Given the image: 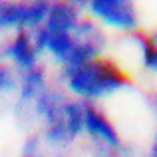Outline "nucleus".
Masks as SVG:
<instances>
[{"label":"nucleus","instance_id":"nucleus-9","mask_svg":"<svg viewBox=\"0 0 157 157\" xmlns=\"http://www.w3.org/2000/svg\"><path fill=\"white\" fill-rule=\"evenodd\" d=\"M4 62L16 74L32 70L40 64H46L36 30H22L12 34L4 48Z\"/></svg>","mask_w":157,"mask_h":157},{"label":"nucleus","instance_id":"nucleus-2","mask_svg":"<svg viewBox=\"0 0 157 157\" xmlns=\"http://www.w3.org/2000/svg\"><path fill=\"white\" fill-rule=\"evenodd\" d=\"M56 84L84 105H104L129 92L135 76L111 54L54 72Z\"/></svg>","mask_w":157,"mask_h":157},{"label":"nucleus","instance_id":"nucleus-4","mask_svg":"<svg viewBox=\"0 0 157 157\" xmlns=\"http://www.w3.org/2000/svg\"><path fill=\"white\" fill-rule=\"evenodd\" d=\"M80 145L86 157H143V149L127 141L104 105H84Z\"/></svg>","mask_w":157,"mask_h":157},{"label":"nucleus","instance_id":"nucleus-3","mask_svg":"<svg viewBox=\"0 0 157 157\" xmlns=\"http://www.w3.org/2000/svg\"><path fill=\"white\" fill-rule=\"evenodd\" d=\"M84 104L70 98L60 86H54L40 98L32 115V131L52 151L72 153L82 143Z\"/></svg>","mask_w":157,"mask_h":157},{"label":"nucleus","instance_id":"nucleus-5","mask_svg":"<svg viewBox=\"0 0 157 157\" xmlns=\"http://www.w3.org/2000/svg\"><path fill=\"white\" fill-rule=\"evenodd\" d=\"M84 10L111 38H127L143 30V12L133 0H90Z\"/></svg>","mask_w":157,"mask_h":157},{"label":"nucleus","instance_id":"nucleus-13","mask_svg":"<svg viewBox=\"0 0 157 157\" xmlns=\"http://www.w3.org/2000/svg\"><path fill=\"white\" fill-rule=\"evenodd\" d=\"M12 34H8L2 26H0V62H4V48H6V42L10 40Z\"/></svg>","mask_w":157,"mask_h":157},{"label":"nucleus","instance_id":"nucleus-6","mask_svg":"<svg viewBox=\"0 0 157 157\" xmlns=\"http://www.w3.org/2000/svg\"><path fill=\"white\" fill-rule=\"evenodd\" d=\"M54 82H56V76L48 64H40L32 70L16 74V86L10 96L12 115L18 121V125H22L28 133L32 131L34 107L40 101V98L54 86Z\"/></svg>","mask_w":157,"mask_h":157},{"label":"nucleus","instance_id":"nucleus-14","mask_svg":"<svg viewBox=\"0 0 157 157\" xmlns=\"http://www.w3.org/2000/svg\"><path fill=\"white\" fill-rule=\"evenodd\" d=\"M147 105H149V109L157 115V88L147 94Z\"/></svg>","mask_w":157,"mask_h":157},{"label":"nucleus","instance_id":"nucleus-10","mask_svg":"<svg viewBox=\"0 0 157 157\" xmlns=\"http://www.w3.org/2000/svg\"><path fill=\"white\" fill-rule=\"evenodd\" d=\"M18 157H72V153H58V151H52L40 141V137L36 133H26Z\"/></svg>","mask_w":157,"mask_h":157},{"label":"nucleus","instance_id":"nucleus-1","mask_svg":"<svg viewBox=\"0 0 157 157\" xmlns=\"http://www.w3.org/2000/svg\"><path fill=\"white\" fill-rule=\"evenodd\" d=\"M44 62L54 70H64L82 62L107 56L109 34L96 24L78 0H50L42 26L36 30Z\"/></svg>","mask_w":157,"mask_h":157},{"label":"nucleus","instance_id":"nucleus-7","mask_svg":"<svg viewBox=\"0 0 157 157\" xmlns=\"http://www.w3.org/2000/svg\"><path fill=\"white\" fill-rule=\"evenodd\" d=\"M121 40L125 46L127 56L119 60L131 74H141L145 78L157 82V26L149 30H141L127 38H115Z\"/></svg>","mask_w":157,"mask_h":157},{"label":"nucleus","instance_id":"nucleus-8","mask_svg":"<svg viewBox=\"0 0 157 157\" xmlns=\"http://www.w3.org/2000/svg\"><path fill=\"white\" fill-rule=\"evenodd\" d=\"M50 0H0V26L8 34L38 30L48 12Z\"/></svg>","mask_w":157,"mask_h":157},{"label":"nucleus","instance_id":"nucleus-12","mask_svg":"<svg viewBox=\"0 0 157 157\" xmlns=\"http://www.w3.org/2000/svg\"><path fill=\"white\" fill-rule=\"evenodd\" d=\"M143 157H157V123L151 131V137L147 141V145L143 147Z\"/></svg>","mask_w":157,"mask_h":157},{"label":"nucleus","instance_id":"nucleus-11","mask_svg":"<svg viewBox=\"0 0 157 157\" xmlns=\"http://www.w3.org/2000/svg\"><path fill=\"white\" fill-rule=\"evenodd\" d=\"M14 86H16V72L6 62H0V100L12 96Z\"/></svg>","mask_w":157,"mask_h":157}]
</instances>
